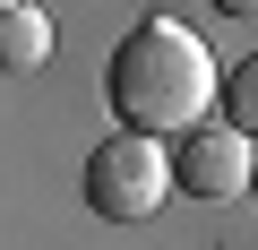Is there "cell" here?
I'll return each instance as SVG.
<instances>
[{"label": "cell", "mask_w": 258, "mask_h": 250, "mask_svg": "<svg viewBox=\"0 0 258 250\" xmlns=\"http://www.w3.org/2000/svg\"><path fill=\"white\" fill-rule=\"evenodd\" d=\"M103 104H112L120 130H138V138H181V130H198V121L224 104V78H215L207 43L181 18H138L112 43Z\"/></svg>", "instance_id": "6da1fadb"}, {"label": "cell", "mask_w": 258, "mask_h": 250, "mask_svg": "<svg viewBox=\"0 0 258 250\" xmlns=\"http://www.w3.org/2000/svg\"><path fill=\"white\" fill-rule=\"evenodd\" d=\"M164 190H172V147H155L138 130H120L86 156V207L103 224H147L164 207Z\"/></svg>", "instance_id": "7a4b0ae2"}, {"label": "cell", "mask_w": 258, "mask_h": 250, "mask_svg": "<svg viewBox=\"0 0 258 250\" xmlns=\"http://www.w3.org/2000/svg\"><path fill=\"white\" fill-rule=\"evenodd\" d=\"M249 173H258V156H249V138L232 130L224 112L172 138V190H181V198H241Z\"/></svg>", "instance_id": "3957f363"}, {"label": "cell", "mask_w": 258, "mask_h": 250, "mask_svg": "<svg viewBox=\"0 0 258 250\" xmlns=\"http://www.w3.org/2000/svg\"><path fill=\"white\" fill-rule=\"evenodd\" d=\"M43 52H52V26H43V9H26V0H18V9L0 18V61H9V69H35Z\"/></svg>", "instance_id": "277c9868"}, {"label": "cell", "mask_w": 258, "mask_h": 250, "mask_svg": "<svg viewBox=\"0 0 258 250\" xmlns=\"http://www.w3.org/2000/svg\"><path fill=\"white\" fill-rule=\"evenodd\" d=\"M224 121H232L241 138H258V52L224 69Z\"/></svg>", "instance_id": "5b68a950"}, {"label": "cell", "mask_w": 258, "mask_h": 250, "mask_svg": "<svg viewBox=\"0 0 258 250\" xmlns=\"http://www.w3.org/2000/svg\"><path fill=\"white\" fill-rule=\"evenodd\" d=\"M215 9H224V18H258V0H215Z\"/></svg>", "instance_id": "8992f818"}, {"label": "cell", "mask_w": 258, "mask_h": 250, "mask_svg": "<svg viewBox=\"0 0 258 250\" xmlns=\"http://www.w3.org/2000/svg\"><path fill=\"white\" fill-rule=\"evenodd\" d=\"M249 198H258V173H249Z\"/></svg>", "instance_id": "52a82bcc"}]
</instances>
